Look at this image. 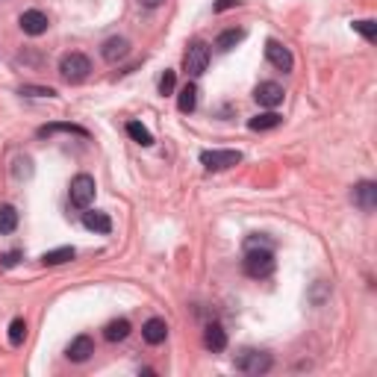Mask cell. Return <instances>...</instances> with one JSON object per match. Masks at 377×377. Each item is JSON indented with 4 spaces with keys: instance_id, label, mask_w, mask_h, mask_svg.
<instances>
[{
    "instance_id": "1",
    "label": "cell",
    "mask_w": 377,
    "mask_h": 377,
    "mask_svg": "<svg viewBox=\"0 0 377 377\" xmlns=\"http://www.w3.org/2000/svg\"><path fill=\"white\" fill-rule=\"evenodd\" d=\"M274 251L271 247H245V260H242V269L247 277H254V280H265V277L274 274Z\"/></svg>"
},
{
    "instance_id": "2",
    "label": "cell",
    "mask_w": 377,
    "mask_h": 377,
    "mask_svg": "<svg viewBox=\"0 0 377 377\" xmlns=\"http://www.w3.org/2000/svg\"><path fill=\"white\" fill-rule=\"evenodd\" d=\"M59 74H62V80L65 83H83L88 74H92V62H88V56L86 53H65L62 56V62H59Z\"/></svg>"
},
{
    "instance_id": "3",
    "label": "cell",
    "mask_w": 377,
    "mask_h": 377,
    "mask_svg": "<svg viewBox=\"0 0 377 377\" xmlns=\"http://www.w3.org/2000/svg\"><path fill=\"white\" fill-rule=\"evenodd\" d=\"M274 365L271 354L265 351H256V348H245L236 354V369L245 372V374H265Z\"/></svg>"
},
{
    "instance_id": "4",
    "label": "cell",
    "mask_w": 377,
    "mask_h": 377,
    "mask_svg": "<svg viewBox=\"0 0 377 377\" xmlns=\"http://www.w3.org/2000/svg\"><path fill=\"white\" fill-rule=\"evenodd\" d=\"M95 177L88 174H77L71 180V188H68V201H71V206H77V210H88V204L95 201Z\"/></svg>"
},
{
    "instance_id": "5",
    "label": "cell",
    "mask_w": 377,
    "mask_h": 377,
    "mask_svg": "<svg viewBox=\"0 0 377 377\" xmlns=\"http://www.w3.org/2000/svg\"><path fill=\"white\" fill-rule=\"evenodd\" d=\"M242 162V151H230V147H215V151L201 154V165L206 171H227V168Z\"/></svg>"
},
{
    "instance_id": "6",
    "label": "cell",
    "mask_w": 377,
    "mask_h": 377,
    "mask_svg": "<svg viewBox=\"0 0 377 377\" xmlns=\"http://www.w3.org/2000/svg\"><path fill=\"white\" fill-rule=\"evenodd\" d=\"M206 65H210V45L195 38L186 51V74L192 77V80H197V77L206 71Z\"/></svg>"
},
{
    "instance_id": "7",
    "label": "cell",
    "mask_w": 377,
    "mask_h": 377,
    "mask_svg": "<svg viewBox=\"0 0 377 377\" xmlns=\"http://www.w3.org/2000/svg\"><path fill=\"white\" fill-rule=\"evenodd\" d=\"M354 206H360L363 212H374L377 210V183L374 180H360L351 192Z\"/></svg>"
},
{
    "instance_id": "8",
    "label": "cell",
    "mask_w": 377,
    "mask_h": 377,
    "mask_svg": "<svg viewBox=\"0 0 377 377\" xmlns=\"http://www.w3.org/2000/svg\"><path fill=\"white\" fill-rule=\"evenodd\" d=\"M265 59H269L277 71H292V65H295L292 51L277 42V38H269V42H265Z\"/></svg>"
},
{
    "instance_id": "9",
    "label": "cell",
    "mask_w": 377,
    "mask_h": 377,
    "mask_svg": "<svg viewBox=\"0 0 377 377\" xmlns=\"http://www.w3.org/2000/svg\"><path fill=\"white\" fill-rule=\"evenodd\" d=\"M283 97H286V92H283V86L280 83H260L254 88V101L260 104V106H265V109H274V106H280L283 104Z\"/></svg>"
},
{
    "instance_id": "10",
    "label": "cell",
    "mask_w": 377,
    "mask_h": 377,
    "mask_svg": "<svg viewBox=\"0 0 377 377\" xmlns=\"http://www.w3.org/2000/svg\"><path fill=\"white\" fill-rule=\"evenodd\" d=\"M18 24H21L27 36H42V33H47V27H51V21H47V15L42 9H27Z\"/></svg>"
},
{
    "instance_id": "11",
    "label": "cell",
    "mask_w": 377,
    "mask_h": 377,
    "mask_svg": "<svg viewBox=\"0 0 377 377\" xmlns=\"http://www.w3.org/2000/svg\"><path fill=\"white\" fill-rule=\"evenodd\" d=\"M130 53V42H127L124 36H112V38H106V42L101 45V56L106 59V62H121V59Z\"/></svg>"
},
{
    "instance_id": "12",
    "label": "cell",
    "mask_w": 377,
    "mask_h": 377,
    "mask_svg": "<svg viewBox=\"0 0 377 377\" xmlns=\"http://www.w3.org/2000/svg\"><path fill=\"white\" fill-rule=\"evenodd\" d=\"M92 354H95L92 336H74L71 345H68V351H65V356H68L71 363H86Z\"/></svg>"
},
{
    "instance_id": "13",
    "label": "cell",
    "mask_w": 377,
    "mask_h": 377,
    "mask_svg": "<svg viewBox=\"0 0 377 377\" xmlns=\"http://www.w3.org/2000/svg\"><path fill=\"white\" fill-rule=\"evenodd\" d=\"M83 227L86 230H92V233H112V218H109L106 212H101V210H88V212H83Z\"/></svg>"
},
{
    "instance_id": "14",
    "label": "cell",
    "mask_w": 377,
    "mask_h": 377,
    "mask_svg": "<svg viewBox=\"0 0 377 377\" xmlns=\"http://www.w3.org/2000/svg\"><path fill=\"white\" fill-rule=\"evenodd\" d=\"M53 133H71V136H80V138H88V130L80 124H71V121H56V124H45L38 127V138H47Z\"/></svg>"
},
{
    "instance_id": "15",
    "label": "cell",
    "mask_w": 377,
    "mask_h": 377,
    "mask_svg": "<svg viewBox=\"0 0 377 377\" xmlns=\"http://www.w3.org/2000/svg\"><path fill=\"white\" fill-rule=\"evenodd\" d=\"M204 345L210 348L212 354H221L227 348V330L221 324H206V330H204Z\"/></svg>"
},
{
    "instance_id": "16",
    "label": "cell",
    "mask_w": 377,
    "mask_h": 377,
    "mask_svg": "<svg viewBox=\"0 0 377 377\" xmlns=\"http://www.w3.org/2000/svg\"><path fill=\"white\" fill-rule=\"evenodd\" d=\"M142 336H145L147 345H162L165 336H168V324L162 319H147L142 327Z\"/></svg>"
},
{
    "instance_id": "17",
    "label": "cell",
    "mask_w": 377,
    "mask_h": 377,
    "mask_svg": "<svg viewBox=\"0 0 377 377\" xmlns=\"http://www.w3.org/2000/svg\"><path fill=\"white\" fill-rule=\"evenodd\" d=\"M283 124V115H277L274 109H269V112H260V115H254L251 121H247V127L256 133H263V130H274V127H280Z\"/></svg>"
},
{
    "instance_id": "18",
    "label": "cell",
    "mask_w": 377,
    "mask_h": 377,
    "mask_svg": "<svg viewBox=\"0 0 377 377\" xmlns=\"http://www.w3.org/2000/svg\"><path fill=\"white\" fill-rule=\"evenodd\" d=\"M130 321L127 319H115V321H109L106 327H104V339L106 342H124L127 336H130Z\"/></svg>"
},
{
    "instance_id": "19",
    "label": "cell",
    "mask_w": 377,
    "mask_h": 377,
    "mask_svg": "<svg viewBox=\"0 0 377 377\" xmlns=\"http://www.w3.org/2000/svg\"><path fill=\"white\" fill-rule=\"evenodd\" d=\"M195 106H197V86L195 83H186L180 88V95H177V109L188 115V112H195Z\"/></svg>"
},
{
    "instance_id": "20",
    "label": "cell",
    "mask_w": 377,
    "mask_h": 377,
    "mask_svg": "<svg viewBox=\"0 0 377 377\" xmlns=\"http://www.w3.org/2000/svg\"><path fill=\"white\" fill-rule=\"evenodd\" d=\"M74 247H53V251H45L42 254V265H65V263H71L74 260Z\"/></svg>"
},
{
    "instance_id": "21",
    "label": "cell",
    "mask_w": 377,
    "mask_h": 377,
    "mask_svg": "<svg viewBox=\"0 0 377 377\" xmlns=\"http://www.w3.org/2000/svg\"><path fill=\"white\" fill-rule=\"evenodd\" d=\"M242 38H245V29H236V27H233V29H224V33L215 38V51H221V53L233 51V47L239 45Z\"/></svg>"
},
{
    "instance_id": "22",
    "label": "cell",
    "mask_w": 377,
    "mask_h": 377,
    "mask_svg": "<svg viewBox=\"0 0 377 377\" xmlns=\"http://www.w3.org/2000/svg\"><path fill=\"white\" fill-rule=\"evenodd\" d=\"M127 136H130L133 142H138L142 147H151L154 145V136H151V130H147L142 121H130V124H127Z\"/></svg>"
},
{
    "instance_id": "23",
    "label": "cell",
    "mask_w": 377,
    "mask_h": 377,
    "mask_svg": "<svg viewBox=\"0 0 377 377\" xmlns=\"http://www.w3.org/2000/svg\"><path fill=\"white\" fill-rule=\"evenodd\" d=\"M18 230V210L15 206H0V233L9 236V233H15Z\"/></svg>"
},
{
    "instance_id": "24",
    "label": "cell",
    "mask_w": 377,
    "mask_h": 377,
    "mask_svg": "<svg viewBox=\"0 0 377 377\" xmlns=\"http://www.w3.org/2000/svg\"><path fill=\"white\" fill-rule=\"evenodd\" d=\"M24 339H27V321H24V319H15L12 324H9V342H12L15 348H18V345H21Z\"/></svg>"
},
{
    "instance_id": "25",
    "label": "cell",
    "mask_w": 377,
    "mask_h": 377,
    "mask_svg": "<svg viewBox=\"0 0 377 377\" xmlns=\"http://www.w3.org/2000/svg\"><path fill=\"white\" fill-rule=\"evenodd\" d=\"M18 95H24V97H56V88H51V86H21L18 88Z\"/></svg>"
},
{
    "instance_id": "26",
    "label": "cell",
    "mask_w": 377,
    "mask_h": 377,
    "mask_svg": "<svg viewBox=\"0 0 377 377\" xmlns=\"http://www.w3.org/2000/svg\"><path fill=\"white\" fill-rule=\"evenodd\" d=\"M354 29L365 38V42H374L377 38V24L374 21H354Z\"/></svg>"
},
{
    "instance_id": "27",
    "label": "cell",
    "mask_w": 377,
    "mask_h": 377,
    "mask_svg": "<svg viewBox=\"0 0 377 377\" xmlns=\"http://www.w3.org/2000/svg\"><path fill=\"white\" fill-rule=\"evenodd\" d=\"M174 86H177L174 71H165V74H162V80H160V95H171V92H174Z\"/></svg>"
},
{
    "instance_id": "28",
    "label": "cell",
    "mask_w": 377,
    "mask_h": 377,
    "mask_svg": "<svg viewBox=\"0 0 377 377\" xmlns=\"http://www.w3.org/2000/svg\"><path fill=\"white\" fill-rule=\"evenodd\" d=\"M18 260H21V251H9V254H0V269H15Z\"/></svg>"
},
{
    "instance_id": "29",
    "label": "cell",
    "mask_w": 377,
    "mask_h": 377,
    "mask_svg": "<svg viewBox=\"0 0 377 377\" xmlns=\"http://www.w3.org/2000/svg\"><path fill=\"white\" fill-rule=\"evenodd\" d=\"M230 6H239V0H215V12H224Z\"/></svg>"
},
{
    "instance_id": "30",
    "label": "cell",
    "mask_w": 377,
    "mask_h": 377,
    "mask_svg": "<svg viewBox=\"0 0 377 377\" xmlns=\"http://www.w3.org/2000/svg\"><path fill=\"white\" fill-rule=\"evenodd\" d=\"M138 3H142V6H147V9H156V6H162L165 0H138Z\"/></svg>"
}]
</instances>
